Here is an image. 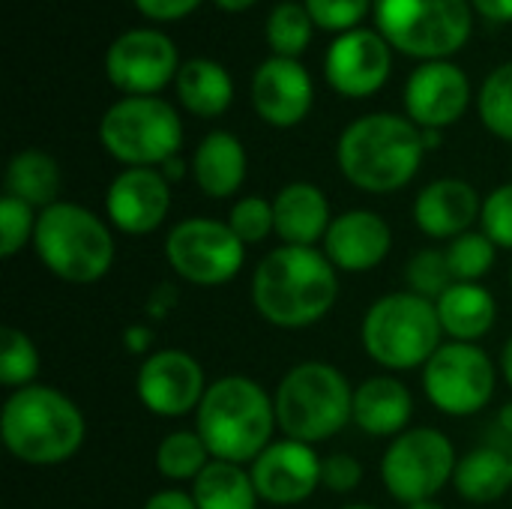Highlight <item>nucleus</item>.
<instances>
[{
	"mask_svg": "<svg viewBox=\"0 0 512 509\" xmlns=\"http://www.w3.org/2000/svg\"><path fill=\"white\" fill-rule=\"evenodd\" d=\"M249 300L276 330L321 324L339 300V270L318 246H276L252 270Z\"/></svg>",
	"mask_w": 512,
	"mask_h": 509,
	"instance_id": "nucleus-1",
	"label": "nucleus"
},
{
	"mask_svg": "<svg viewBox=\"0 0 512 509\" xmlns=\"http://www.w3.org/2000/svg\"><path fill=\"white\" fill-rule=\"evenodd\" d=\"M87 420L78 402L51 384H30L3 399L0 441L27 468H57L78 456Z\"/></svg>",
	"mask_w": 512,
	"mask_h": 509,
	"instance_id": "nucleus-2",
	"label": "nucleus"
},
{
	"mask_svg": "<svg viewBox=\"0 0 512 509\" xmlns=\"http://www.w3.org/2000/svg\"><path fill=\"white\" fill-rule=\"evenodd\" d=\"M426 147L423 132L405 114L375 111L351 120L336 141V165L342 177L369 195H390L405 189L420 165Z\"/></svg>",
	"mask_w": 512,
	"mask_h": 509,
	"instance_id": "nucleus-3",
	"label": "nucleus"
},
{
	"mask_svg": "<svg viewBox=\"0 0 512 509\" xmlns=\"http://www.w3.org/2000/svg\"><path fill=\"white\" fill-rule=\"evenodd\" d=\"M276 405L249 375H222L210 381L198 411L195 432L204 438L213 459L252 465L276 438Z\"/></svg>",
	"mask_w": 512,
	"mask_h": 509,
	"instance_id": "nucleus-4",
	"label": "nucleus"
},
{
	"mask_svg": "<svg viewBox=\"0 0 512 509\" xmlns=\"http://www.w3.org/2000/svg\"><path fill=\"white\" fill-rule=\"evenodd\" d=\"M33 252L60 282L93 285L105 279L117 258V240L108 219L75 201H57L39 210Z\"/></svg>",
	"mask_w": 512,
	"mask_h": 509,
	"instance_id": "nucleus-5",
	"label": "nucleus"
},
{
	"mask_svg": "<svg viewBox=\"0 0 512 509\" xmlns=\"http://www.w3.org/2000/svg\"><path fill=\"white\" fill-rule=\"evenodd\" d=\"M273 405L285 438L318 447L354 423V384L327 360H303L279 378Z\"/></svg>",
	"mask_w": 512,
	"mask_h": 509,
	"instance_id": "nucleus-6",
	"label": "nucleus"
},
{
	"mask_svg": "<svg viewBox=\"0 0 512 509\" xmlns=\"http://www.w3.org/2000/svg\"><path fill=\"white\" fill-rule=\"evenodd\" d=\"M444 339L435 303L408 288L378 297L360 324L366 357L393 375L423 369Z\"/></svg>",
	"mask_w": 512,
	"mask_h": 509,
	"instance_id": "nucleus-7",
	"label": "nucleus"
},
{
	"mask_svg": "<svg viewBox=\"0 0 512 509\" xmlns=\"http://www.w3.org/2000/svg\"><path fill=\"white\" fill-rule=\"evenodd\" d=\"M375 30L414 60H450L474 33L471 0H375Z\"/></svg>",
	"mask_w": 512,
	"mask_h": 509,
	"instance_id": "nucleus-8",
	"label": "nucleus"
},
{
	"mask_svg": "<svg viewBox=\"0 0 512 509\" xmlns=\"http://www.w3.org/2000/svg\"><path fill=\"white\" fill-rule=\"evenodd\" d=\"M99 144L123 168H162L183 150V120L162 96H120L99 120Z\"/></svg>",
	"mask_w": 512,
	"mask_h": 509,
	"instance_id": "nucleus-9",
	"label": "nucleus"
},
{
	"mask_svg": "<svg viewBox=\"0 0 512 509\" xmlns=\"http://www.w3.org/2000/svg\"><path fill=\"white\" fill-rule=\"evenodd\" d=\"M459 456L453 441L432 426H414L396 435L381 459V483L393 501L402 507L435 501L447 486H453Z\"/></svg>",
	"mask_w": 512,
	"mask_h": 509,
	"instance_id": "nucleus-10",
	"label": "nucleus"
},
{
	"mask_svg": "<svg viewBox=\"0 0 512 509\" xmlns=\"http://www.w3.org/2000/svg\"><path fill=\"white\" fill-rule=\"evenodd\" d=\"M498 363L474 342H444L420 369L429 405L444 417H474L489 408L498 390Z\"/></svg>",
	"mask_w": 512,
	"mask_h": 509,
	"instance_id": "nucleus-11",
	"label": "nucleus"
},
{
	"mask_svg": "<svg viewBox=\"0 0 512 509\" xmlns=\"http://www.w3.org/2000/svg\"><path fill=\"white\" fill-rule=\"evenodd\" d=\"M165 261L177 279L195 288H219L240 276L246 264V246L225 219L189 216L168 228Z\"/></svg>",
	"mask_w": 512,
	"mask_h": 509,
	"instance_id": "nucleus-12",
	"label": "nucleus"
},
{
	"mask_svg": "<svg viewBox=\"0 0 512 509\" xmlns=\"http://www.w3.org/2000/svg\"><path fill=\"white\" fill-rule=\"evenodd\" d=\"M180 51L156 27H132L105 51V78L120 96H159L180 72Z\"/></svg>",
	"mask_w": 512,
	"mask_h": 509,
	"instance_id": "nucleus-13",
	"label": "nucleus"
},
{
	"mask_svg": "<svg viewBox=\"0 0 512 509\" xmlns=\"http://www.w3.org/2000/svg\"><path fill=\"white\" fill-rule=\"evenodd\" d=\"M210 381L198 357L183 348H162L141 360L135 372L138 402L162 420L195 417Z\"/></svg>",
	"mask_w": 512,
	"mask_h": 509,
	"instance_id": "nucleus-14",
	"label": "nucleus"
},
{
	"mask_svg": "<svg viewBox=\"0 0 512 509\" xmlns=\"http://www.w3.org/2000/svg\"><path fill=\"white\" fill-rule=\"evenodd\" d=\"M393 72V45L375 27L336 36L324 54V78L345 99L375 96Z\"/></svg>",
	"mask_w": 512,
	"mask_h": 509,
	"instance_id": "nucleus-15",
	"label": "nucleus"
},
{
	"mask_svg": "<svg viewBox=\"0 0 512 509\" xmlns=\"http://www.w3.org/2000/svg\"><path fill=\"white\" fill-rule=\"evenodd\" d=\"M321 462L312 444L279 438L252 465V483L267 507H300L321 489Z\"/></svg>",
	"mask_w": 512,
	"mask_h": 509,
	"instance_id": "nucleus-16",
	"label": "nucleus"
},
{
	"mask_svg": "<svg viewBox=\"0 0 512 509\" xmlns=\"http://www.w3.org/2000/svg\"><path fill=\"white\" fill-rule=\"evenodd\" d=\"M405 117L420 129H438L459 123L471 105V81L453 60L420 63L402 90Z\"/></svg>",
	"mask_w": 512,
	"mask_h": 509,
	"instance_id": "nucleus-17",
	"label": "nucleus"
},
{
	"mask_svg": "<svg viewBox=\"0 0 512 509\" xmlns=\"http://www.w3.org/2000/svg\"><path fill=\"white\" fill-rule=\"evenodd\" d=\"M171 213V183L159 168H123L105 192V219L114 231L147 237Z\"/></svg>",
	"mask_w": 512,
	"mask_h": 509,
	"instance_id": "nucleus-18",
	"label": "nucleus"
},
{
	"mask_svg": "<svg viewBox=\"0 0 512 509\" xmlns=\"http://www.w3.org/2000/svg\"><path fill=\"white\" fill-rule=\"evenodd\" d=\"M252 108L273 129L300 126L315 105V84L309 69L291 57H267L252 75Z\"/></svg>",
	"mask_w": 512,
	"mask_h": 509,
	"instance_id": "nucleus-19",
	"label": "nucleus"
},
{
	"mask_svg": "<svg viewBox=\"0 0 512 509\" xmlns=\"http://www.w3.org/2000/svg\"><path fill=\"white\" fill-rule=\"evenodd\" d=\"M321 252L339 273H372L393 252V228L381 213L354 207L333 216Z\"/></svg>",
	"mask_w": 512,
	"mask_h": 509,
	"instance_id": "nucleus-20",
	"label": "nucleus"
},
{
	"mask_svg": "<svg viewBox=\"0 0 512 509\" xmlns=\"http://www.w3.org/2000/svg\"><path fill=\"white\" fill-rule=\"evenodd\" d=\"M414 222L429 240H456L465 231H474L483 213L480 192L462 177H438L426 183L414 198Z\"/></svg>",
	"mask_w": 512,
	"mask_h": 509,
	"instance_id": "nucleus-21",
	"label": "nucleus"
},
{
	"mask_svg": "<svg viewBox=\"0 0 512 509\" xmlns=\"http://www.w3.org/2000/svg\"><path fill=\"white\" fill-rule=\"evenodd\" d=\"M414 396L405 381L396 375H372L354 387V426L381 441H393L396 435L411 429Z\"/></svg>",
	"mask_w": 512,
	"mask_h": 509,
	"instance_id": "nucleus-22",
	"label": "nucleus"
},
{
	"mask_svg": "<svg viewBox=\"0 0 512 509\" xmlns=\"http://www.w3.org/2000/svg\"><path fill=\"white\" fill-rule=\"evenodd\" d=\"M273 216L282 246H318L333 222L327 192L306 180H294L273 195Z\"/></svg>",
	"mask_w": 512,
	"mask_h": 509,
	"instance_id": "nucleus-23",
	"label": "nucleus"
},
{
	"mask_svg": "<svg viewBox=\"0 0 512 509\" xmlns=\"http://www.w3.org/2000/svg\"><path fill=\"white\" fill-rule=\"evenodd\" d=\"M192 180L195 186L213 198V201H225L234 198L249 174V156L243 141L228 132V129H213L207 132L195 153H192Z\"/></svg>",
	"mask_w": 512,
	"mask_h": 509,
	"instance_id": "nucleus-24",
	"label": "nucleus"
},
{
	"mask_svg": "<svg viewBox=\"0 0 512 509\" xmlns=\"http://www.w3.org/2000/svg\"><path fill=\"white\" fill-rule=\"evenodd\" d=\"M435 309L447 342L480 345L498 321V300L483 282H453L435 300Z\"/></svg>",
	"mask_w": 512,
	"mask_h": 509,
	"instance_id": "nucleus-25",
	"label": "nucleus"
},
{
	"mask_svg": "<svg viewBox=\"0 0 512 509\" xmlns=\"http://www.w3.org/2000/svg\"><path fill=\"white\" fill-rule=\"evenodd\" d=\"M174 90L180 105L201 120L222 117L234 102V78L213 57H189L180 63L174 78Z\"/></svg>",
	"mask_w": 512,
	"mask_h": 509,
	"instance_id": "nucleus-26",
	"label": "nucleus"
},
{
	"mask_svg": "<svg viewBox=\"0 0 512 509\" xmlns=\"http://www.w3.org/2000/svg\"><path fill=\"white\" fill-rule=\"evenodd\" d=\"M453 489L462 501L486 507L512 495V453L483 444L459 456Z\"/></svg>",
	"mask_w": 512,
	"mask_h": 509,
	"instance_id": "nucleus-27",
	"label": "nucleus"
},
{
	"mask_svg": "<svg viewBox=\"0 0 512 509\" xmlns=\"http://www.w3.org/2000/svg\"><path fill=\"white\" fill-rule=\"evenodd\" d=\"M3 186H6V195L30 204L33 210H45V207L60 201L63 174H60V165L51 153L36 150V147H24L9 159L6 174H3Z\"/></svg>",
	"mask_w": 512,
	"mask_h": 509,
	"instance_id": "nucleus-28",
	"label": "nucleus"
},
{
	"mask_svg": "<svg viewBox=\"0 0 512 509\" xmlns=\"http://www.w3.org/2000/svg\"><path fill=\"white\" fill-rule=\"evenodd\" d=\"M192 498L198 509H258L261 498L252 483L249 465H234L213 459L204 474L192 483Z\"/></svg>",
	"mask_w": 512,
	"mask_h": 509,
	"instance_id": "nucleus-29",
	"label": "nucleus"
},
{
	"mask_svg": "<svg viewBox=\"0 0 512 509\" xmlns=\"http://www.w3.org/2000/svg\"><path fill=\"white\" fill-rule=\"evenodd\" d=\"M213 462L204 438L195 429H174L156 444V474L168 483H195Z\"/></svg>",
	"mask_w": 512,
	"mask_h": 509,
	"instance_id": "nucleus-30",
	"label": "nucleus"
},
{
	"mask_svg": "<svg viewBox=\"0 0 512 509\" xmlns=\"http://www.w3.org/2000/svg\"><path fill=\"white\" fill-rule=\"evenodd\" d=\"M312 27H315L312 15L306 12L303 3H294V0L276 3L267 15V24H264L267 45H270L273 57L297 60L312 42Z\"/></svg>",
	"mask_w": 512,
	"mask_h": 509,
	"instance_id": "nucleus-31",
	"label": "nucleus"
},
{
	"mask_svg": "<svg viewBox=\"0 0 512 509\" xmlns=\"http://www.w3.org/2000/svg\"><path fill=\"white\" fill-rule=\"evenodd\" d=\"M444 252H447L456 282H483L495 270L501 249L480 228H474V231H465L456 240H450L444 246Z\"/></svg>",
	"mask_w": 512,
	"mask_h": 509,
	"instance_id": "nucleus-32",
	"label": "nucleus"
},
{
	"mask_svg": "<svg viewBox=\"0 0 512 509\" xmlns=\"http://www.w3.org/2000/svg\"><path fill=\"white\" fill-rule=\"evenodd\" d=\"M36 375H39L36 342L18 327H3L0 330V384L9 393H15L21 387L36 384Z\"/></svg>",
	"mask_w": 512,
	"mask_h": 509,
	"instance_id": "nucleus-33",
	"label": "nucleus"
},
{
	"mask_svg": "<svg viewBox=\"0 0 512 509\" xmlns=\"http://www.w3.org/2000/svg\"><path fill=\"white\" fill-rule=\"evenodd\" d=\"M477 108H480V120L483 126L501 138V141H512V60L510 63H501L495 66L483 87H480V99H477Z\"/></svg>",
	"mask_w": 512,
	"mask_h": 509,
	"instance_id": "nucleus-34",
	"label": "nucleus"
},
{
	"mask_svg": "<svg viewBox=\"0 0 512 509\" xmlns=\"http://www.w3.org/2000/svg\"><path fill=\"white\" fill-rule=\"evenodd\" d=\"M405 282H408V291H414V294L435 303L456 282L453 270H450V261H447V252L438 249V246L414 252V258L405 267Z\"/></svg>",
	"mask_w": 512,
	"mask_h": 509,
	"instance_id": "nucleus-35",
	"label": "nucleus"
},
{
	"mask_svg": "<svg viewBox=\"0 0 512 509\" xmlns=\"http://www.w3.org/2000/svg\"><path fill=\"white\" fill-rule=\"evenodd\" d=\"M231 231L240 237V243L258 246L267 237H276V216H273V201L261 198V195H243L231 204L228 219Z\"/></svg>",
	"mask_w": 512,
	"mask_h": 509,
	"instance_id": "nucleus-36",
	"label": "nucleus"
},
{
	"mask_svg": "<svg viewBox=\"0 0 512 509\" xmlns=\"http://www.w3.org/2000/svg\"><path fill=\"white\" fill-rule=\"evenodd\" d=\"M36 219H39V210H33L30 204L12 195L0 198V258L9 261L27 246H33Z\"/></svg>",
	"mask_w": 512,
	"mask_h": 509,
	"instance_id": "nucleus-37",
	"label": "nucleus"
},
{
	"mask_svg": "<svg viewBox=\"0 0 512 509\" xmlns=\"http://www.w3.org/2000/svg\"><path fill=\"white\" fill-rule=\"evenodd\" d=\"M303 6L312 15L315 27L342 36L363 27V18L372 12L375 0H303Z\"/></svg>",
	"mask_w": 512,
	"mask_h": 509,
	"instance_id": "nucleus-38",
	"label": "nucleus"
},
{
	"mask_svg": "<svg viewBox=\"0 0 512 509\" xmlns=\"http://www.w3.org/2000/svg\"><path fill=\"white\" fill-rule=\"evenodd\" d=\"M480 231L504 252H512V183L495 186L483 198Z\"/></svg>",
	"mask_w": 512,
	"mask_h": 509,
	"instance_id": "nucleus-39",
	"label": "nucleus"
},
{
	"mask_svg": "<svg viewBox=\"0 0 512 509\" xmlns=\"http://www.w3.org/2000/svg\"><path fill=\"white\" fill-rule=\"evenodd\" d=\"M363 483V465L351 453H330L321 462V489L333 495H351Z\"/></svg>",
	"mask_w": 512,
	"mask_h": 509,
	"instance_id": "nucleus-40",
	"label": "nucleus"
},
{
	"mask_svg": "<svg viewBox=\"0 0 512 509\" xmlns=\"http://www.w3.org/2000/svg\"><path fill=\"white\" fill-rule=\"evenodd\" d=\"M132 3L144 18H150L156 24H171V21L192 15L201 0H132Z\"/></svg>",
	"mask_w": 512,
	"mask_h": 509,
	"instance_id": "nucleus-41",
	"label": "nucleus"
},
{
	"mask_svg": "<svg viewBox=\"0 0 512 509\" xmlns=\"http://www.w3.org/2000/svg\"><path fill=\"white\" fill-rule=\"evenodd\" d=\"M177 303H180V291H177V285H171V282H159V285L147 294V300H144V312H147L153 321H162V318H168V315L177 309Z\"/></svg>",
	"mask_w": 512,
	"mask_h": 509,
	"instance_id": "nucleus-42",
	"label": "nucleus"
},
{
	"mask_svg": "<svg viewBox=\"0 0 512 509\" xmlns=\"http://www.w3.org/2000/svg\"><path fill=\"white\" fill-rule=\"evenodd\" d=\"M120 342H123V348L132 354V357H150L153 354V327H147V324H129L126 330H123V336H120Z\"/></svg>",
	"mask_w": 512,
	"mask_h": 509,
	"instance_id": "nucleus-43",
	"label": "nucleus"
},
{
	"mask_svg": "<svg viewBox=\"0 0 512 509\" xmlns=\"http://www.w3.org/2000/svg\"><path fill=\"white\" fill-rule=\"evenodd\" d=\"M141 509H198L195 507V498H192V492H186V489H159V492H153L147 501H144V507Z\"/></svg>",
	"mask_w": 512,
	"mask_h": 509,
	"instance_id": "nucleus-44",
	"label": "nucleus"
},
{
	"mask_svg": "<svg viewBox=\"0 0 512 509\" xmlns=\"http://www.w3.org/2000/svg\"><path fill=\"white\" fill-rule=\"evenodd\" d=\"M474 12L495 24H512V0H471Z\"/></svg>",
	"mask_w": 512,
	"mask_h": 509,
	"instance_id": "nucleus-45",
	"label": "nucleus"
},
{
	"mask_svg": "<svg viewBox=\"0 0 512 509\" xmlns=\"http://www.w3.org/2000/svg\"><path fill=\"white\" fill-rule=\"evenodd\" d=\"M159 171H162V177H165V180H168V183L174 186V183H180V180L186 177V171H192V165H189V162L183 159V153H180V156L168 159V162H165V165H162Z\"/></svg>",
	"mask_w": 512,
	"mask_h": 509,
	"instance_id": "nucleus-46",
	"label": "nucleus"
},
{
	"mask_svg": "<svg viewBox=\"0 0 512 509\" xmlns=\"http://www.w3.org/2000/svg\"><path fill=\"white\" fill-rule=\"evenodd\" d=\"M498 369H501V378L507 381V387L512 390V336L504 342L501 348V360H498Z\"/></svg>",
	"mask_w": 512,
	"mask_h": 509,
	"instance_id": "nucleus-47",
	"label": "nucleus"
},
{
	"mask_svg": "<svg viewBox=\"0 0 512 509\" xmlns=\"http://www.w3.org/2000/svg\"><path fill=\"white\" fill-rule=\"evenodd\" d=\"M423 132V147H426V153L429 150H438L441 144H444V132H438V129H420Z\"/></svg>",
	"mask_w": 512,
	"mask_h": 509,
	"instance_id": "nucleus-48",
	"label": "nucleus"
},
{
	"mask_svg": "<svg viewBox=\"0 0 512 509\" xmlns=\"http://www.w3.org/2000/svg\"><path fill=\"white\" fill-rule=\"evenodd\" d=\"M219 9H225V12H246L249 6H255L258 0H213Z\"/></svg>",
	"mask_w": 512,
	"mask_h": 509,
	"instance_id": "nucleus-49",
	"label": "nucleus"
},
{
	"mask_svg": "<svg viewBox=\"0 0 512 509\" xmlns=\"http://www.w3.org/2000/svg\"><path fill=\"white\" fill-rule=\"evenodd\" d=\"M498 423H501V429L512 435V402H507L504 408H501V414H498Z\"/></svg>",
	"mask_w": 512,
	"mask_h": 509,
	"instance_id": "nucleus-50",
	"label": "nucleus"
},
{
	"mask_svg": "<svg viewBox=\"0 0 512 509\" xmlns=\"http://www.w3.org/2000/svg\"><path fill=\"white\" fill-rule=\"evenodd\" d=\"M405 509H447L444 504H438V501H420V504H411V507Z\"/></svg>",
	"mask_w": 512,
	"mask_h": 509,
	"instance_id": "nucleus-51",
	"label": "nucleus"
},
{
	"mask_svg": "<svg viewBox=\"0 0 512 509\" xmlns=\"http://www.w3.org/2000/svg\"><path fill=\"white\" fill-rule=\"evenodd\" d=\"M342 509H378V507H372V504H348V507H342Z\"/></svg>",
	"mask_w": 512,
	"mask_h": 509,
	"instance_id": "nucleus-52",
	"label": "nucleus"
},
{
	"mask_svg": "<svg viewBox=\"0 0 512 509\" xmlns=\"http://www.w3.org/2000/svg\"><path fill=\"white\" fill-rule=\"evenodd\" d=\"M510 288H512V270H510Z\"/></svg>",
	"mask_w": 512,
	"mask_h": 509,
	"instance_id": "nucleus-53",
	"label": "nucleus"
}]
</instances>
